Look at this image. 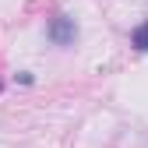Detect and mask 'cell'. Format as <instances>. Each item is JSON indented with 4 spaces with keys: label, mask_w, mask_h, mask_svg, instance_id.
<instances>
[{
    "label": "cell",
    "mask_w": 148,
    "mask_h": 148,
    "mask_svg": "<svg viewBox=\"0 0 148 148\" xmlns=\"http://www.w3.org/2000/svg\"><path fill=\"white\" fill-rule=\"evenodd\" d=\"M49 35H53V42H71L74 39V21L71 18H57L53 28H49Z\"/></svg>",
    "instance_id": "1"
},
{
    "label": "cell",
    "mask_w": 148,
    "mask_h": 148,
    "mask_svg": "<svg viewBox=\"0 0 148 148\" xmlns=\"http://www.w3.org/2000/svg\"><path fill=\"white\" fill-rule=\"evenodd\" d=\"M131 42H134L138 49H148V25H141V28H134V35H131Z\"/></svg>",
    "instance_id": "2"
}]
</instances>
